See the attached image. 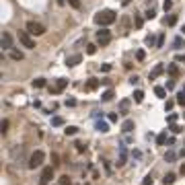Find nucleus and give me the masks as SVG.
<instances>
[{"label":"nucleus","mask_w":185,"mask_h":185,"mask_svg":"<svg viewBox=\"0 0 185 185\" xmlns=\"http://www.w3.org/2000/svg\"><path fill=\"white\" fill-rule=\"evenodd\" d=\"M115 19H117V14H115V10H111V8L99 10V13L93 17L95 25H99V27H107V25H111V23H115Z\"/></svg>","instance_id":"nucleus-1"},{"label":"nucleus","mask_w":185,"mask_h":185,"mask_svg":"<svg viewBox=\"0 0 185 185\" xmlns=\"http://www.w3.org/2000/svg\"><path fill=\"white\" fill-rule=\"evenodd\" d=\"M25 29H27L29 35H43L45 33V25H41V23H37V21H29L27 25H25Z\"/></svg>","instance_id":"nucleus-2"},{"label":"nucleus","mask_w":185,"mask_h":185,"mask_svg":"<svg viewBox=\"0 0 185 185\" xmlns=\"http://www.w3.org/2000/svg\"><path fill=\"white\" fill-rule=\"evenodd\" d=\"M43 160H45V152L43 150H35L33 154H31V158H29V169H37V167H41Z\"/></svg>","instance_id":"nucleus-3"},{"label":"nucleus","mask_w":185,"mask_h":185,"mask_svg":"<svg viewBox=\"0 0 185 185\" xmlns=\"http://www.w3.org/2000/svg\"><path fill=\"white\" fill-rule=\"evenodd\" d=\"M19 41H21V45H23V48L35 49V39L27 33V31H19Z\"/></svg>","instance_id":"nucleus-4"},{"label":"nucleus","mask_w":185,"mask_h":185,"mask_svg":"<svg viewBox=\"0 0 185 185\" xmlns=\"http://www.w3.org/2000/svg\"><path fill=\"white\" fill-rule=\"evenodd\" d=\"M97 43L99 45H107V43H111V31L109 29H101V31H97Z\"/></svg>","instance_id":"nucleus-5"},{"label":"nucleus","mask_w":185,"mask_h":185,"mask_svg":"<svg viewBox=\"0 0 185 185\" xmlns=\"http://www.w3.org/2000/svg\"><path fill=\"white\" fill-rule=\"evenodd\" d=\"M52 179H54V167H43V171H41V181H39V185H48Z\"/></svg>","instance_id":"nucleus-6"},{"label":"nucleus","mask_w":185,"mask_h":185,"mask_svg":"<svg viewBox=\"0 0 185 185\" xmlns=\"http://www.w3.org/2000/svg\"><path fill=\"white\" fill-rule=\"evenodd\" d=\"M66 87H68V80H66V78H58V82H56L54 87H49V93H56V95H58V93H62Z\"/></svg>","instance_id":"nucleus-7"},{"label":"nucleus","mask_w":185,"mask_h":185,"mask_svg":"<svg viewBox=\"0 0 185 185\" xmlns=\"http://www.w3.org/2000/svg\"><path fill=\"white\" fill-rule=\"evenodd\" d=\"M82 62V56L80 54H74V56H70V58H66V66H70V68H74V66H78Z\"/></svg>","instance_id":"nucleus-8"},{"label":"nucleus","mask_w":185,"mask_h":185,"mask_svg":"<svg viewBox=\"0 0 185 185\" xmlns=\"http://www.w3.org/2000/svg\"><path fill=\"white\" fill-rule=\"evenodd\" d=\"M2 49H13V37H10V33H2Z\"/></svg>","instance_id":"nucleus-9"},{"label":"nucleus","mask_w":185,"mask_h":185,"mask_svg":"<svg viewBox=\"0 0 185 185\" xmlns=\"http://www.w3.org/2000/svg\"><path fill=\"white\" fill-rule=\"evenodd\" d=\"M99 84H101V80H97V78H91V80L84 84V91H97V89H99Z\"/></svg>","instance_id":"nucleus-10"},{"label":"nucleus","mask_w":185,"mask_h":185,"mask_svg":"<svg viewBox=\"0 0 185 185\" xmlns=\"http://www.w3.org/2000/svg\"><path fill=\"white\" fill-rule=\"evenodd\" d=\"M125 158H128V152H125V148H119V160H117V167H123L125 164Z\"/></svg>","instance_id":"nucleus-11"},{"label":"nucleus","mask_w":185,"mask_h":185,"mask_svg":"<svg viewBox=\"0 0 185 185\" xmlns=\"http://www.w3.org/2000/svg\"><path fill=\"white\" fill-rule=\"evenodd\" d=\"M163 72H164V66H163V64H158L156 68H154V70L150 72V80H154V78H156L158 74H163Z\"/></svg>","instance_id":"nucleus-12"},{"label":"nucleus","mask_w":185,"mask_h":185,"mask_svg":"<svg viewBox=\"0 0 185 185\" xmlns=\"http://www.w3.org/2000/svg\"><path fill=\"white\" fill-rule=\"evenodd\" d=\"M121 130L125 132V134H128V132H132V130H134V121H132V119H125V121L121 123Z\"/></svg>","instance_id":"nucleus-13"},{"label":"nucleus","mask_w":185,"mask_h":185,"mask_svg":"<svg viewBox=\"0 0 185 185\" xmlns=\"http://www.w3.org/2000/svg\"><path fill=\"white\" fill-rule=\"evenodd\" d=\"M31 84H33V89H43V87H45L48 82H45V78H35Z\"/></svg>","instance_id":"nucleus-14"},{"label":"nucleus","mask_w":185,"mask_h":185,"mask_svg":"<svg viewBox=\"0 0 185 185\" xmlns=\"http://www.w3.org/2000/svg\"><path fill=\"white\" fill-rule=\"evenodd\" d=\"M154 95H156L158 99H164V97H167V91H164L163 87H154Z\"/></svg>","instance_id":"nucleus-15"},{"label":"nucleus","mask_w":185,"mask_h":185,"mask_svg":"<svg viewBox=\"0 0 185 185\" xmlns=\"http://www.w3.org/2000/svg\"><path fill=\"white\" fill-rule=\"evenodd\" d=\"M97 130L101 132V134H105V132H109V125L105 121H97Z\"/></svg>","instance_id":"nucleus-16"},{"label":"nucleus","mask_w":185,"mask_h":185,"mask_svg":"<svg viewBox=\"0 0 185 185\" xmlns=\"http://www.w3.org/2000/svg\"><path fill=\"white\" fill-rule=\"evenodd\" d=\"M76 132H78V128H76V125H66V130H64V134H66V136H74Z\"/></svg>","instance_id":"nucleus-17"},{"label":"nucleus","mask_w":185,"mask_h":185,"mask_svg":"<svg viewBox=\"0 0 185 185\" xmlns=\"http://www.w3.org/2000/svg\"><path fill=\"white\" fill-rule=\"evenodd\" d=\"M163 181H164V185H173L175 183V175H173V173H167Z\"/></svg>","instance_id":"nucleus-18"},{"label":"nucleus","mask_w":185,"mask_h":185,"mask_svg":"<svg viewBox=\"0 0 185 185\" xmlns=\"http://www.w3.org/2000/svg\"><path fill=\"white\" fill-rule=\"evenodd\" d=\"M164 142H167V132H160V134L156 136V144L158 146H163Z\"/></svg>","instance_id":"nucleus-19"},{"label":"nucleus","mask_w":185,"mask_h":185,"mask_svg":"<svg viewBox=\"0 0 185 185\" xmlns=\"http://www.w3.org/2000/svg\"><path fill=\"white\" fill-rule=\"evenodd\" d=\"M10 58H13L14 62H21V60H23V54L17 52V49H10Z\"/></svg>","instance_id":"nucleus-20"},{"label":"nucleus","mask_w":185,"mask_h":185,"mask_svg":"<svg viewBox=\"0 0 185 185\" xmlns=\"http://www.w3.org/2000/svg\"><path fill=\"white\" fill-rule=\"evenodd\" d=\"M134 101H136V103H142L144 101V93H142V91H134Z\"/></svg>","instance_id":"nucleus-21"},{"label":"nucleus","mask_w":185,"mask_h":185,"mask_svg":"<svg viewBox=\"0 0 185 185\" xmlns=\"http://www.w3.org/2000/svg\"><path fill=\"white\" fill-rule=\"evenodd\" d=\"M58 185H72V181H70V177H68V175H62V177H60V181H58Z\"/></svg>","instance_id":"nucleus-22"},{"label":"nucleus","mask_w":185,"mask_h":185,"mask_svg":"<svg viewBox=\"0 0 185 185\" xmlns=\"http://www.w3.org/2000/svg\"><path fill=\"white\" fill-rule=\"evenodd\" d=\"M101 99H103V101H111V99H113V91H105V93H103V95H101Z\"/></svg>","instance_id":"nucleus-23"},{"label":"nucleus","mask_w":185,"mask_h":185,"mask_svg":"<svg viewBox=\"0 0 185 185\" xmlns=\"http://www.w3.org/2000/svg\"><path fill=\"white\" fill-rule=\"evenodd\" d=\"M164 23H167V25H169V27H173V25H175V23H177V14H171V17H169V19H164Z\"/></svg>","instance_id":"nucleus-24"},{"label":"nucleus","mask_w":185,"mask_h":185,"mask_svg":"<svg viewBox=\"0 0 185 185\" xmlns=\"http://www.w3.org/2000/svg\"><path fill=\"white\" fill-rule=\"evenodd\" d=\"M144 41H146V45H150V48H152V45H156V39H154V35H146V39H144Z\"/></svg>","instance_id":"nucleus-25"},{"label":"nucleus","mask_w":185,"mask_h":185,"mask_svg":"<svg viewBox=\"0 0 185 185\" xmlns=\"http://www.w3.org/2000/svg\"><path fill=\"white\" fill-rule=\"evenodd\" d=\"M52 125H54V128H60V125H64V119H62V117H54V119H52Z\"/></svg>","instance_id":"nucleus-26"},{"label":"nucleus","mask_w":185,"mask_h":185,"mask_svg":"<svg viewBox=\"0 0 185 185\" xmlns=\"http://www.w3.org/2000/svg\"><path fill=\"white\" fill-rule=\"evenodd\" d=\"M167 70H169V74H171V76H177V72H179V68L175 66V64H169V68H167Z\"/></svg>","instance_id":"nucleus-27"},{"label":"nucleus","mask_w":185,"mask_h":185,"mask_svg":"<svg viewBox=\"0 0 185 185\" xmlns=\"http://www.w3.org/2000/svg\"><path fill=\"white\" fill-rule=\"evenodd\" d=\"M0 132H2V134H6L8 132V119H2V123H0Z\"/></svg>","instance_id":"nucleus-28"},{"label":"nucleus","mask_w":185,"mask_h":185,"mask_svg":"<svg viewBox=\"0 0 185 185\" xmlns=\"http://www.w3.org/2000/svg\"><path fill=\"white\" fill-rule=\"evenodd\" d=\"M95 52H97V45H95V43H89V45H87V54L93 56Z\"/></svg>","instance_id":"nucleus-29"},{"label":"nucleus","mask_w":185,"mask_h":185,"mask_svg":"<svg viewBox=\"0 0 185 185\" xmlns=\"http://www.w3.org/2000/svg\"><path fill=\"white\" fill-rule=\"evenodd\" d=\"M144 58H146V52H144V49H138V52H136V60H138V62H142Z\"/></svg>","instance_id":"nucleus-30"},{"label":"nucleus","mask_w":185,"mask_h":185,"mask_svg":"<svg viewBox=\"0 0 185 185\" xmlns=\"http://www.w3.org/2000/svg\"><path fill=\"white\" fill-rule=\"evenodd\" d=\"M134 25H136V29H142L144 19H142V17H136V19H134Z\"/></svg>","instance_id":"nucleus-31"},{"label":"nucleus","mask_w":185,"mask_h":185,"mask_svg":"<svg viewBox=\"0 0 185 185\" xmlns=\"http://www.w3.org/2000/svg\"><path fill=\"white\" fill-rule=\"evenodd\" d=\"M177 103H179V105H185V93H183V91L177 95Z\"/></svg>","instance_id":"nucleus-32"},{"label":"nucleus","mask_w":185,"mask_h":185,"mask_svg":"<svg viewBox=\"0 0 185 185\" xmlns=\"http://www.w3.org/2000/svg\"><path fill=\"white\" fill-rule=\"evenodd\" d=\"M175 152H167V154H164V160H169V163H173V160H175Z\"/></svg>","instance_id":"nucleus-33"},{"label":"nucleus","mask_w":185,"mask_h":185,"mask_svg":"<svg viewBox=\"0 0 185 185\" xmlns=\"http://www.w3.org/2000/svg\"><path fill=\"white\" fill-rule=\"evenodd\" d=\"M171 132H173V134H181V132H183V128H179V125L171 123Z\"/></svg>","instance_id":"nucleus-34"},{"label":"nucleus","mask_w":185,"mask_h":185,"mask_svg":"<svg viewBox=\"0 0 185 185\" xmlns=\"http://www.w3.org/2000/svg\"><path fill=\"white\" fill-rule=\"evenodd\" d=\"M68 4L72 8H80V0H68Z\"/></svg>","instance_id":"nucleus-35"},{"label":"nucleus","mask_w":185,"mask_h":185,"mask_svg":"<svg viewBox=\"0 0 185 185\" xmlns=\"http://www.w3.org/2000/svg\"><path fill=\"white\" fill-rule=\"evenodd\" d=\"M144 17H146V19H154V17H156V14H154V10H146V13H144Z\"/></svg>","instance_id":"nucleus-36"},{"label":"nucleus","mask_w":185,"mask_h":185,"mask_svg":"<svg viewBox=\"0 0 185 185\" xmlns=\"http://www.w3.org/2000/svg\"><path fill=\"white\" fill-rule=\"evenodd\" d=\"M171 6H173V0H164V2H163V8H164V10H169Z\"/></svg>","instance_id":"nucleus-37"},{"label":"nucleus","mask_w":185,"mask_h":185,"mask_svg":"<svg viewBox=\"0 0 185 185\" xmlns=\"http://www.w3.org/2000/svg\"><path fill=\"white\" fill-rule=\"evenodd\" d=\"M163 43H164V35H158V39H156V48H163Z\"/></svg>","instance_id":"nucleus-38"},{"label":"nucleus","mask_w":185,"mask_h":185,"mask_svg":"<svg viewBox=\"0 0 185 185\" xmlns=\"http://www.w3.org/2000/svg\"><path fill=\"white\" fill-rule=\"evenodd\" d=\"M167 121H169V123H175V121H177V113H171V115L167 117Z\"/></svg>","instance_id":"nucleus-39"},{"label":"nucleus","mask_w":185,"mask_h":185,"mask_svg":"<svg viewBox=\"0 0 185 185\" xmlns=\"http://www.w3.org/2000/svg\"><path fill=\"white\" fill-rule=\"evenodd\" d=\"M52 163H54V167H58L60 164V156L58 154H52Z\"/></svg>","instance_id":"nucleus-40"},{"label":"nucleus","mask_w":185,"mask_h":185,"mask_svg":"<svg viewBox=\"0 0 185 185\" xmlns=\"http://www.w3.org/2000/svg\"><path fill=\"white\" fill-rule=\"evenodd\" d=\"M142 183L144 185H152V177H150V175H146V177L142 179Z\"/></svg>","instance_id":"nucleus-41"},{"label":"nucleus","mask_w":185,"mask_h":185,"mask_svg":"<svg viewBox=\"0 0 185 185\" xmlns=\"http://www.w3.org/2000/svg\"><path fill=\"white\" fill-rule=\"evenodd\" d=\"M74 146H76V150H78V152H84V150H87V146H84V144H80V142L74 144Z\"/></svg>","instance_id":"nucleus-42"},{"label":"nucleus","mask_w":185,"mask_h":185,"mask_svg":"<svg viewBox=\"0 0 185 185\" xmlns=\"http://www.w3.org/2000/svg\"><path fill=\"white\" fill-rule=\"evenodd\" d=\"M173 105H175V101H167V103H164V109L171 111V109H173Z\"/></svg>","instance_id":"nucleus-43"},{"label":"nucleus","mask_w":185,"mask_h":185,"mask_svg":"<svg viewBox=\"0 0 185 185\" xmlns=\"http://www.w3.org/2000/svg\"><path fill=\"white\" fill-rule=\"evenodd\" d=\"M101 70H103V72H109V70H111V64H103Z\"/></svg>","instance_id":"nucleus-44"},{"label":"nucleus","mask_w":185,"mask_h":185,"mask_svg":"<svg viewBox=\"0 0 185 185\" xmlns=\"http://www.w3.org/2000/svg\"><path fill=\"white\" fill-rule=\"evenodd\" d=\"M66 105H68V107H74V105H76V99H68V101H66Z\"/></svg>","instance_id":"nucleus-45"},{"label":"nucleus","mask_w":185,"mask_h":185,"mask_svg":"<svg viewBox=\"0 0 185 185\" xmlns=\"http://www.w3.org/2000/svg\"><path fill=\"white\" fill-rule=\"evenodd\" d=\"M128 105H130V101H121V109L125 111V109H128Z\"/></svg>","instance_id":"nucleus-46"},{"label":"nucleus","mask_w":185,"mask_h":185,"mask_svg":"<svg viewBox=\"0 0 185 185\" xmlns=\"http://www.w3.org/2000/svg\"><path fill=\"white\" fill-rule=\"evenodd\" d=\"M109 121H117V113H111V115H109Z\"/></svg>","instance_id":"nucleus-47"},{"label":"nucleus","mask_w":185,"mask_h":185,"mask_svg":"<svg viewBox=\"0 0 185 185\" xmlns=\"http://www.w3.org/2000/svg\"><path fill=\"white\" fill-rule=\"evenodd\" d=\"M179 173H181V175H185V164H181V169H179Z\"/></svg>","instance_id":"nucleus-48"},{"label":"nucleus","mask_w":185,"mask_h":185,"mask_svg":"<svg viewBox=\"0 0 185 185\" xmlns=\"http://www.w3.org/2000/svg\"><path fill=\"white\" fill-rule=\"evenodd\" d=\"M177 60H179V62H185V54H183V56H177Z\"/></svg>","instance_id":"nucleus-49"},{"label":"nucleus","mask_w":185,"mask_h":185,"mask_svg":"<svg viewBox=\"0 0 185 185\" xmlns=\"http://www.w3.org/2000/svg\"><path fill=\"white\" fill-rule=\"evenodd\" d=\"M130 2H132V0H121V4H123V6H128Z\"/></svg>","instance_id":"nucleus-50"},{"label":"nucleus","mask_w":185,"mask_h":185,"mask_svg":"<svg viewBox=\"0 0 185 185\" xmlns=\"http://www.w3.org/2000/svg\"><path fill=\"white\" fill-rule=\"evenodd\" d=\"M183 33H185V25H183Z\"/></svg>","instance_id":"nucleus-51"},{"label":"nucleus","mask_w":185,"mask_h":185,"mask_svg":"<svg viewBox=\"0 0 185 185\" xmlns=\"http://www.w3.org/2000/svg\"><path fill=\"white\" fill-rule=\"evenodd\" d=\"M183 93H185V87H183Z\"/></svg>","instance_id":"nucleus-52"}]
</instances>
